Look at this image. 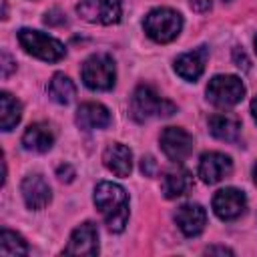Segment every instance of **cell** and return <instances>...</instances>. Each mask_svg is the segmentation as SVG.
<instances>
[{
  "label": "cell",
  "mask_w": 257,
  "mask_h": 257,
  "mask_svg": "<svg viewBox=\"0 0 257 257\" xmlns=\"http://www.w3.org/2000/svg\"><path fill=\"white\" fill-rule=\"evenodd\" d=\"M209 133L225 143H237L241 137V120L227 112H217L209 118Z\"/></svg>",
  "instance_id": "18"
},
{
  "label": "cell",
  "mask_w": 257,
  "mask_h": 257,
  "mask_svg": "<svg viewBox=\"0 0 257 257\" xmlns=\"http://www.w3.org/2000/svg\"><path fill=\"white\" fill-rule=\"evenodd\" d=\"M163 195L167 199H177L181 195H185L187 191H191L193 187V177L187 169L183 167H173L163 175Z\"/></svg>",
  "instance_id": "19"
},
{
  "label": "cell",
  "mask_w": 257,
  "mask_h": 257,
  "mask_svg": "<svg viewBox=\"0 0 257 257\" xmlns=\"http://www.w3.org/2000/svg\"><path fill=\"white\" fill-rule=\"evenodd\" d=\"M22 118V104L10 92L0 94V126L2 131H12Z\"/></svg>",
  "instance_id": "21"
},
{
  "label": "cell",
  "mask_w": 257,
  "mask_h": 257,
  "mask_svg": "<svg viewBox=\"0 0 257 257\" xmlns=\"http://www.w3.org/2000/svg\"><path fill=\"white\" fill-rule=\"evenodd\" d=\"M66 255H96L98 253V229L94 223L86 221L78 225L70 239L68 245L64 247Z\"/></svg>",
  "instance_id": "11"
},
{
  "label": "cell",
  "mask_w": 257,
  "mask_h": 257,
  "mask_svg": "<svg viewBox=\"0 0 257 257\" xmlns=\"http://www.w3.org/2000/svg\"><path fill=\"white\" fill-rule=\"evenodd\" d=\"M20 191H22V199H24L26 207L34 209V211L44 209L50 203V199H52L50 187H48V183L44 181L42 175H28V177H24V181L20 185Z\"/></svg>",
  "instance_id": "13"
},
{
  "label": "cell",
  "mask_w": 257,
  "mask_h": 257,
  "mask_svg": "<svg viewBox=\"0 0 257 257\" xmlns=\"http://www.w3.org/2000/svg\"><path fill=\"white\" fill-rule=\"evenodd\" d=\"M233 171V161L217 151L205 153L199 161V177L203 179V183L207 185H215L223 179H227Z\"/></svg>",
  "instance_id": "10"
},
{
  "label": "cell",
  "mask_w": 257,
  "mask_h": 257,
  "mask_svg": "<svg viewBox=\"0 0 257 257\" xmlns=\"http://www.w3.org/2000/svg\"><path fill=\"white\" fill-rule=\"evenodd\" d=\"M159 141H161L163 153L171 161H175V163L185 161L191 155V151H193V137L185 128H181V126H167V128H163Z\"/></svg>",
  "instance_id": "9"
},
{
  "label": "cell",
  "mask_w": 257,
  "mask_h": 257,
  "mask_svg": "<svg viewBox=\"0 0 257 257\" xmlns=\"http://www.w3.org/2000/svg\"><path fill=\"white\" fill-rule=\"evenodd\" d=\"M155 169H157L155 159H153V157H143V161H141V171L151 177V175H155Z\"/></svg>",
  "instance_id": "25"
},
{
  "label": "cell",
  "mask_w": 257,
  "mask_h": 257,
  "mask_svg": "<svg viewBox=\"0 0 257 257\" xmlns=\"http://www.w3.org/2000/svg\"><path fill=\"white\" fill-rule=\"evenodd\" d=\"M102 163L116 177H128L133 171V153L120 143H110L102 153Z\"/></svg>",
  "instance_id": "16"
},
{
  "label": "cell",
  "mask_w": 257,
  "mask_h": 257,
  "mask_svg": "<svg viewBox=\"0 0 257 257\" xmlns=\"http://www.w3.org/2000/svg\"><path fill=\"white\" fill-rule=\"evenodd\" d=\"M253 181H255V185H257V165H255V169H253Z\"/></svg>",
  "instance_id": "28"
},
{
  "label": "cell",
  "mask_w": 257,
  "mask_h": 257,
  "mask_svg": "<svg viewBox=\"0 0 257 257\" xmlns=\"http://www.w3.org/2000/svg\"><path fill=\"white\" fill-rule=\"evenodd\" d=\"M18 42L22 44V48L46 62H56L60 58H64L66 48L60 40H56L54 36H48L40 30H32V28H20L18 30Z\"/></svg>",
  "instance_id": "4"
},
{
  "label": "cell",
  "mask_w": 257,
  "mask_h": 257,
  "mask_svg": "<svg viewBox=\"0 0 257 257\" xmlns=\"http://www.w3.org/2000/svg\"><path fill=\"white\" fill-rule=\"evenodd\" d=\"M255 50H257V36H255Z\"/></svg>",
  "instance_id": "29"
},
{
  "label": "cell",
  "mask_w": 257,
  "mask_h": 257,
  "mask_svg": "<svg viewBox=\"0 0 257 257\" xmlns=\"http://www.w3.org/2000/svg\"><path fill=\"white\" fill-rule=\"evenodd\" d=\"M76 12L92 24H116L122 14L120 0H80Z\"/></svg>",
  "instance_id": "7"
},
{
  "label": "cell",
  "mask_w": 257,
  "mask_h": 257,
  "mask_svg": "<svg viewBox=\"0 0 257 257\" xmlns=\"http://www.w3.org/2000/svg\"><path fill=\"white\" fill-rule=\"evenodd\" d=\"M205 253H221V255H233V251L231 249H227V247H207L205 249Z\"/></svg>",
  "instance_id": "26"
},
{
  "label": "cell",
  "mask_w": 257,
  "mask_h": 257,
  "mask_svg": "<svg viewBox=\"0 0 257 257\" xmlns=\"http://www.w3.org/2000/svg\"><path fill=\"white\" fill-rule=\"evenodd\" d=\"M251 112H253V118L257 120V96H255L253 102H251Z\"/></svg>",
  "instance_id": "27"
},
{
  "label": "cell",
  "mask_w": 257,
  "mask_h": 257,
  "mask_svg": "<svg viewBox=\"0 0 257 257\" xmlns=\"http://www.w3.org/2000/svg\"><path fill=\"white\" fill-rule=\"evenodd\" d=\"M80 76L82 82L90 88V90H108L114 86L116 80V66L112 56L108 54H92L84 60L82 68H80Z\"/></svg>",
  "instance_id": "5"
},
{
  "label": "cell",
  "mask_w": 257,
  "mask_h": 257,
  "mask_svg": "<svg viewBox=\"0 0 257 257\" xmlns=\"http://www.w3.org/2000/svg\"><path fill=\"white\" fill-rule=\"evenodd\" d=\"M26 253H28V245L22 239V235H18L10 229H2V233H0V255L18 257V255H26Z\"/></svg>",
  "instance_id": "22"
},
{
  "label": "cell",
  "mask_w": 257,
  "mask_h": 257,
  "mask_svg": "<svg viewBox=\"0 0 257 257\" xmlns=\"http://www.w3.org/2000/svg\"><path fill=\"white\" fill-rule=\"evenodd\" d=\"M94 205L100 211L106 227L112 233H120L128 221V195L126 191L110 181H102L94 189Z\"/></svg>",
  "instance_id": "1"
},
{
  "label": "cell",
  "mask_w": 257,
  "mask_h": 257,
  "mask_svg": "<svg viewBox=\"0 0 257 257\" xmlns=\"http://www.w3.org/2000/svg\"><path fill=\"white\" fill-rule=\"evenodd\" d=\"M245 96V84L235 74H217L207 84V98L215 106L229 108L241 102Z\"/></svg>",
  "instance_id": "6"
},
{
  "label": "cell",
  "mask_w": 257,
  "mask_h": 257,
  "mask_svg": "<svg viewBox=\"0 0 257 257\" xmlns=\"http://www.w3.org/2000/svg\"><path fill=\"white\" fill-rule=\"evenodd\" d=\"M46 90H48V96H50L54 102H58V104H70V102L74 100V96H76V86H74V82H72L66 74H62V72H56V74L48 80Z\"/></svg>",
  "instance_id": "20"
},
{
  "label": "cell",
  "mask_w": 257,
  "mask_h": 257,
  "mask_svg": "<svg viewBox=\"0 0 257 257\" xmlns=\"http://www.w3.org/2000/svg\"><path fill=\"white\" fill-rule=\"evenodd\" d=\"M175 112H177V106L171 100L163 98L149 84H139L131 96V114L139 122H145L157 116H171Z\"/></svg>",
  "instance_id": "2"
},
{
  "label": "cell",
  "mask_w": 257,
  "mask_h": 257,
  "mask_svg": "<svg viewBox=\"0 0 257 257\" xmlns=\"http://www.w3.org/2000/svg\"><path fill=\"white\" fill-rule=\"evenodd\" d=\"M175 223L187 237H197L203 233L207 225V213L199 203H187L181 205L175 213Z\"/></svg>",
  "instance_id": "12"
},
{
  "label": "cell",
  "mask_w": 257,
  "mask_h": 257,
  "mask_svg": "<svg viewBox=\"0 0 257 257\" xmlns=\"http://www.w3.org/2000/svg\"><path fill=\"white\" fill-rule=\"evenodd\" d=\"M56 175H58V179H60V181L70 183V181L74 179V169H72L70 165H60V167L56 169Z\"/></svg>",
  "instance_id": "24"
},
{
  "label": "cell",
  "mask_w": 257,
  "mask_h": 257,
  "mask_svg": "<svg viewBox=\"0 0 257 257\" xmlns=\"http://www.w3.org/2000/svg\"><path fill=\"white\" fill-rule=\"evenodd\" d=\"M54 145V131L48 122H32L22 135V147L32 153H46Z\"/></svg>",
  "instance_id": "17"
},
{
  "label": "cell",
  "mask_w": 257,
  "mask_h": 257,
  "mask_svg": "<svg viewBox=\"0 0 257 257\" xmlns=\"http://www.w3.org/2000/svg\"><path fill=\"white\" fill-rule=\"evenodd\" d=\"M145 32L155 42H171L181 34L183 16L173 8H155L145 16Z\"/></svg>",
  "instance_id": "3"
},
{
  "label": "cell",
  "mask_w": 257,
  "mask_h": 257,
  "mask_svg": "<svg viewBox=\"0 0 257 257\" xmlns=\"http://www.w3.org/2000/svg\"><path fill=\"white\" fill-rule=\"evenodd\" d=\"M74 122L82 131H94V128H106L110 124V112L100 102H82L76 108Z\"/></svg>",
  "instance_id": "14"
},
{
  "label": "cell",
  "mask_w": 257,
  "mask_h": 257,
  "mask_svg": "<svg viewBox=\"0 0 257 257\" xmlns=\"http://www.w3.org/2000/svg\"><path fill=\"white\" fill-rule=\"evenodd\" d=\"M247 209V197L235 187H225L213 197V211L221 221H235Z\"/></svg>",
  "instance_id": "8"
},
{
  "label": "cell",
  "mask_w": 257,
  "mask_h": 257,
  "mask_svg": "<svg viewBox=\"0 0 257 257\" xmlns=\"http://www.w3.org/2000/svg\"><path fill=\"white\" fill-rule=\"evenodd\" d=\"M0 60H2V78H6V76H10V72L14 70V60H12V56L6 54V52H2Z\"/></svg>",
  "instance_id": "23"
},
{
  "label": "cell",
  "mask_w": 257,
  "mask_h": 257,
  "mask_svg": "<svg viewBox=\"0 0 257 257\" xmlns=\"http://www.w3.org/2000/svg\"><path fill=\"white\" fill-rule=\"evenodd\" d=\"M207 56H209L207 46H199L195 50H189V52L177 56V60H175L177 74L181 78H185V80H197L205 70Z\"/></svg>",
  "instance_id": "15"
}]
</instances>
